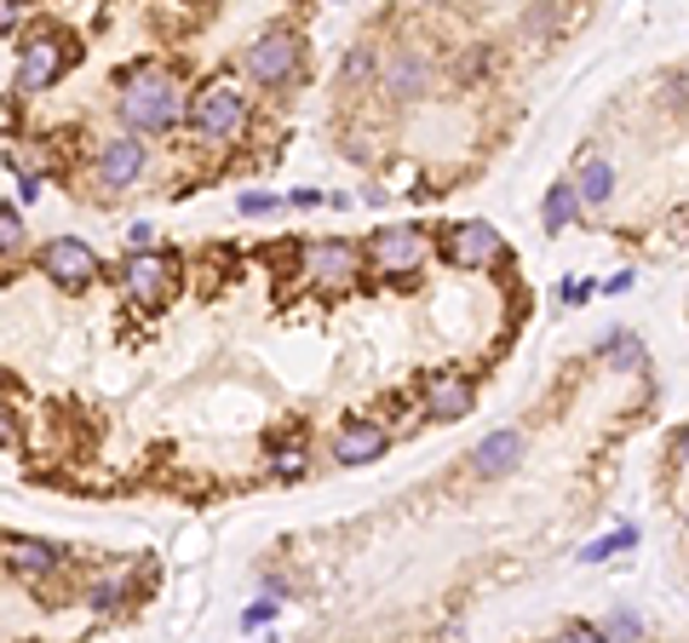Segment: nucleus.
Returning <instances> with one entry per match:
<instances>
[{
  "label": "nucleus",
  "mask_w": 689,
  "mask_h": 643,
  "mask_svg": "<svg viewBox=\"0 0 689 643\" xmlns=\"http://www.w3.org/2000/svg\"><path fill=\"white\" fill-rule=\"evenodd\" d=\"M121 121L138 133H167L178 121V87L173 75H155V70H138L121 92Z\"/></svg>",
  "instance_id": "obj_1"
},
{
  "label": "nucleus",
  "mask_w": 689,
  "mask_h": 643,
  "mask_svg": "<svg viewBox=\"0 0 689 643\" xmlns=\"http://www.w3.org/2000/svg\"><path fill=\"white\" fill-rule=\"evenodd\" d=\"M40 270H47L52 281H64V288H87V281L98 276V259L87 241H70V236H58L40 248Z\"/></svg>",
  "instance_id": "obj_2"
},
{
  "label": "nucleus",
  "mask_w": 689,
  "mask_h": 643,
  "mask_svg": "<svg viewBox=\"0 0 689 643\" xmlns=\"http://www.w3.org/2000/svg\"><path fill=\"white\" fill-rule=\"evenodd\" d=\"M241 92L236 87H201V98L190 104V121H196V133H208V138H230L241 127Z\"/></svg>",
  "instance_id": "obj_3"
},
{
  "label": "nucleus",
  "mask_w": 689,
  "mask_h": 643,
  "mask_svg": "<svg viewBox=\"0 0 689 643\" xmlns=\"http://www.w3.org/2000/svg\"><path fill=\"white\" fill-rule=\"evenodd\" d=\"M368 253H374V265H379V270L402 276V270H414L419 259H425V236H419L414 225H385V230H374Z\"/></svg>",
  "instance_id": "obj_4"
},
{
  "label": "nucleus",
  "mask_w": 689,
  "mask_h": 643,
  "mask_svg": "<svg viewBox=\"0 0 689 643\" xmlns=\"http://www.w3.org/2000/svg\"><path fill=\"white\" fill-rule=\"evenodd\" d=\"M305 270H311L316 288H351L356 248H351V241H311V248H305Z\"/></svg>",
  "instance_id": "obj_5"
},
{
  "label": "nucleus",
  "mask_w": 689,
  "mask_h": 643,
  "mask_svg": "<svg viewBox=\"0 0 689 643\" xmlns=\"http://www.w3.org/2000/svg\"><path fill=\"white\" fill-rule=\"evenodd\" d=\"M293 64H299V35H288V29H271L265 40H253V52H248L253 80H281V75H293Z\"/></svg>",
  "instance_id": "obj_6"
},
{
  "label": "nucleus",
  "mask_w": 689,
  "mask_h": 643,
  "mask_svg": "<svg viewBox=\"0 0 689 643\" xmlns=\"http://www.w3.org/2000/svg\"><path fill=\"white\" fill-rule=\"evenodd\" d=\"M500 253H505V241H500L494 225H460V230L449 236V259H454V265H465V270L494 265Z\"/></svg>",
  "instance_id": "obj_7"
},
{
  "label": "nucleus",
  "mask_w": 689,
  "mask_h": 643,
  "mask_svg": "<svg viewBox=\"0 0 689 643\" xmlns=\"http://www.w3.org/2000/svg\"><path fill=\"white\" fill-rule=\"evenodd\" d=\"M58 70H64V47H58V35H35L24 47V64H17V87H24V92L52 87Z\"/></svg>",
  "instance_id": "obj_8"
},
{
  "label": "nucleus",
  "mask_w": 689,
  "mask_h": 643,
  "mask_svg": "<svg viewBox=\"0 0 689 643\" xmlns=\"http://www.w3.org/2000/svg\"><path fill=\"white\" fill-rule=\"evenodd\" d=\"M127 288H133L138 305H161L167 288H173V265H167V259H155V253H138L127 265Z\"/></svg>",
  "instance_id": "obj_9"
},
{
  "label": "nucleus",
  "mask_w": 689,
  "mask_h": 643,
  "mask_svg": "<svg viewBox=\"0 0 689 643\" xmlns=\"http://www.w3.org/2000/svg\"><path fill=\"white\" fill-rule=\"evenodd\" d=\"M517 459H523V437H517V431H494V437L477 442L472 466H477V477H505Z\"/></svg>",
  "instance_id": "obj_10"
},
{
  "label": "nucleus",
  "mask_w": 689,
  "mask_h": 643,
  "mask_svg": "<svg viewBox=\"0 0 689 643\" xmlns=\"http://www.w3.org/2000/svg\"><path fill=\"white\" fill-rule=\"evenodd\" d=\"M138 173H145V150H138L133 138H115V144L104 150V161H98V178H104V190H127Z\"/></svg>",
  "instance_id": "obj_11"
},
{
  "label": "nucleus",
  "mask_w": 689,
  "mask_h": 643,
  "mask_svg": "<svg viewBox=\"0 0 689 643\" xmlns=\"http://www.w3.org/2000/svg\"><path fill=\"white\" fill-rule=\"evenodd\" d=\"M334 454H339V466H368V459L385 454V431H379V426H362V419H356V426L339 431Z\"/></svg>",
  "instance_id": "obj_12"
},
{
  "label": "nucleus",
  "mask_w": 689,
  "mask_h": 643,
  "mask_svg": "<svg viewBox=\"0 0 689 643\" xmlns=\"http://www.w3.org/2000/svg\"><path fill=\"white\" fill-rule=\"evenodd\" d=\"M425 87H431V64H425V58H391V64H385V92L391 98H402V104H409V98H419Z\"/></svg>",
  "instance_id": "obj_13"
},
{
  "label": "nucleus",
  "mask_w": 689,
  "mask_h": 643,
  "mask_svg": "<svg viewBox=\"0 0 689 643\" xmlns=\"http://www.w3.org/2000/svg\"><path fill=\"white\" fill-rule=\"evenodd\" d=\"M431 414H442V419L472 414V386L465 379H431Z\"/></svg>",
  "instance_id": "obj_14"
},
{
  "label": "nucleus",
  "mask_w": 689,
  "mask_h": 643,
  "mask_svg": "<svg viewBox=\"0 0 689 643\" xmlns=\"http://www.w3.org/2000/svg\"><path fill=\"white\" fill-rule=\"evenodd\" d=\"M615 196V173H610V161H598V155H586L580 161V201H610Z\"/></svg>",
  "instance_id": "obj_15"
},
{
  "label": "nucleus",
  "mask_w": 689,
  "mask_h": 643,
  "mask_svg": "<svg viewBox=\"0 0 689 643\" xmlns=\"http://www.w3.org/2000/svg\"><path fill=\"white\" fill-rule=\"evenodd\" d=\"M7 557H12V569H17V575H47L52 563H58V552H52V546H40V540H12V552H7Z\"/></svg>",
  "instance_id": "obj_16"
},
{
  "label": "nucleus",
  "mask_w": 689,
  "mask_h": 643,
  "mask_svg": "<svg viewBox=\"0 0 689 643\" xmlns=\"http://www.w3.org/2000/svg\"><path fill=\"white\" fill-rule=\"evenodd\" d=\"M575 201H580V185H552L546 196V230H563L575 218Z\"/></svg>",
  "instance_id": "obj_17"
},
{
  "label": "nucleus",
  "mask_w": 689,
  "mask_h": 643,
  "mask_svg": "<svg viewBox=\"0 0 689 643\" xmlns=\"http://www.w3.org/2000/svg\"><path fill=\"white\" fill-rule=\"evenodd\" d=\"M632 540H638V529H632V522H621V529H615V534H603V540H592V546H586V552H580V563H603V557H615V552H626V546H632Z\"/></svg>",
  "instance_id": "obj_18"
},
{
  "label": "nucleus",
  "mask_w": 689,
  "mask_h": 643,
  "mask_svg": "<svg viewBox=\"0 0 689 643\" xmlns=\"http://www.w3.org/2000/svg\"><path fill=\"white\" fill-rule=\"evenodd\" d=\"M643 620L632 609H610V620H603V638H638Z\"/></svg>",
  "instance_id": "obj_19"
},
{
  "label": "nucleus",
  "mask_w": 689,
  "mask_h": 643,
  "mask_svg": "<svg viewBox=\"0 0 689 643\" xmlns=\"http://www.w3.org/2000/svg\"><path fill=\"white\" fill-rule=\"evenodd\" d=\"M603 356L615 362V368H638L643 362V351H638V339H610V345H603Z\"/></svg>",
  "instance_id": "obj_20"
},
{
  "label": "nucleus",
  "mask_w": 689,
  "mask_h": 643,
  "mask_svg": "<svg viewBox=\"0 0 689 643\" xmlns=\"http://www.w3.org/2000/svg\"><path fill=\"white\" fill-rule=\"evenodd\" d=\"M17 236H24V218H17V207H7V213H0V248H17Z\"/></svg>",
  "instance_id": "obj_21"
},
{
  "label": "nucleus",
  "mask_w": 689,
  "mask_h": 643,
  "mask_svg": "<svg viewBox=\"0 0 689 643\" xmlns=\"http://www.w3.org/2000/svg\"><path fill=\"white\" fill-rule=\"evenodd\" d=\"M299 471H305V454H299V449H281V454H276V477H299Z\"/></svg>",
  "instance_id": "obj_22"
},
{
  "label": "nucleus",
  "mask_w": 689,
  "mask_h": 643,
  "mask_svg": "<svg viewBox=\"0 0 689 643\" xmlns=\"http://www.w3.org/2000/svg\"><path fill=\"white\" fill-rule=\"evenodd\" d=\"M236 207H241V213L253 218V213H271V207H276V196H259V190H248V196L236 201Z\"/></svg>",
  "instance_id": "obj_23"
},
{
  "label": "nucleus",
  "mask_w": 689,
  "mask_h": 643,
  "mask_svg": "<svg viewBox=\"0 0 689 643\" xmlns=\"http://www.w3.org/2000/svg\"><path fill=\"white\" fill-rule=\"evenodd\" d=\"M115 597H121V587H115V580H98V587H92V609H110Z\"/></svg>",
  "instance_id": "obj_24"
},
{
  "label": "nucleus",
  "mask_w": 689,
  "mask_h": 643,
  "mask_svg": "<svg viewBox=\"0 0 689 643\" xmlns=\"http://www.w3.org/2000/svg\"><path fill=\"white\" fill-rule=\"evenodd\" d=\"M271 615H276V603H253V609H248V615H241V627H248V632H253V627H265V620H271Z\"/></svg>",
  "instance_id": "obj_25"
},
{
  "label": "nucleus",
  "mask_w": 689,
  "mask_h": 643,
  "mask_svg": "<svg viewBox=\"0 0 689 643\" xmlns=\"http://www.w3.org/2000/svg\"><path fill=\"white\" fill-rule=\"evenodd\" d=\"M673 454H678V459H689V431H678V442H673Z\"/></svg>",
  "instance_id": "obj_26"
}]
</instances>
